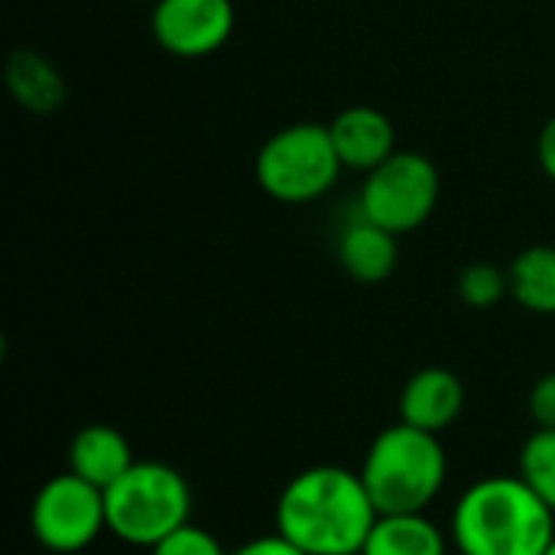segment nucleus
I'll use <instances>...</instances> for the list:
<instances>
[{"label":"nucleus","mask_w":555,"mask_h":555,"mask_svg":"<svg viewBox=\"0 0 555 555\" xmlns=\"http://www.w3.org/2000/svg\"><path fill=\"white\" fill-rule=\"evenodd\" d=\"M377 517L361 472L338 465L299 472L276 501V533L306 555H361Z\"/></svg>","instance_id":"f257e3e1"},{"label":"nucleus","mask_w":555,"mask_h":555,"mask_svg":"<svg viewBox=\"0 0 555 555\" xmlns=\"http://www.w3.org/2000/svg\"><path fill=\"white\" fill-rule=\"evenodd\" d=\"M449 533L462 555H543L555 543V511L520 475L481 478L459 498Z\"/></svg>","instance_id":"f03ea898"},{"label":"nucleus","mask_w":555,"mask_h":555,"mask_svg":"<svg viewBox=\"0 0 555 555\" xmlns=\"http://www.w3.org/2000/svg\"><path fill=\"white\" fill-rule=\"evenodd\" d=\"M449 478V455L439 436L397 423L374 436L361 481L377 514H426Z\"/></svg>","instance_id":"7ed1b4c3"},{"label":"nucleus","mask_w":555,"mask_h":555,"mask_svg":"<svg viewBox=\"0 0 555 555\" xmlns=\"http://www.w3.org/2000/svg\"><path fill=\"white\" fill-rule=\"evenodd\" d=\"M107 533L127 546L153 550L179 527L192 524V488L182 472L163 462H133L104 491Z\"/></svg>","instance_id":"20e7f679"},{"label":"nucleus","mask_w":555,"mask_h":555,"mask_svg":"<svg viewBox=\"0 0 555 555\" xmlns=\"http://www.w3.org/2000/svg\"><path fill=\"white\" fill-rule=\"evenodd\" d=\"M341 159L332 143L328 124L299 120L280 127L257 153L254 176L257 185L283 205H306L335 189L341 176Z\"/></svg>","instance_id":"39448f33"},{"label":"nucleus","mask_w":555,"mask_h":555,"mask_svg":"<svg viewBox=\"0 0 555 555\" xmlns=\"http://www.w3.org/2000/svg\"><path fill=\"white\" fill-rule=\"evenodd\" d=\"M442 195V176L426 153L397 150L377 169L364 176L358 211L390 234H410L423 228Z\"/></svg>","instance_id":"423d86ee"},{"label":"nucleus","mask_w":555,"mask_h":555,"mask_svg":"<svg viewBox=\"0 0 555 555\" xmlns=\"http://www.w3.org/2000/svg\"><path fill=\"white\" fill-rule=\"evenodd\" d=\"M29 527L42 550L59 555L81 553L107 533L104 491L72 472H62L36 491Z\"/></svg>","instance_id":"0eeeda50"},{"label":"nucleus","mask_w":555,"mask_h":555,"mask_svg":"<svg viewBox=\"0 0 555 555\" xmlns=\"http://www.w3.org/2000/svg\"><path fill=\"white\" fill-rule=\"evenodd\" d=\"M231 0H156L150 29L163 52L176 59H208L234 36Z\"/></svg>","instance_id":"6e6552de"},{"label":"nucleus","mask_w":555,"mask_h":555,"mask_svg":"<svg viewBox=\"0 0 555 555\" xmlns=\"http://www.w3.org/2000/svg\"><path fill=\"white\" fill-rule=\"evenodd\" d=\"M328 133L338 150L341 166L364 172V176L397 153L393 120L380 107H371V104H351L338 111L335 120L328 124Z\"/></svg>","instance_id":"1a4fd4ad"},{"label":"nucleus","mask_w":555,"mask_h":555,"mask_svg":"<svg viewBox=\"0 0 555 555\" xmlns=\"http://www.w3.org/2000/svg\"><path fill=\"white\" fill-rule=\"evenodd\" d=\"M465 410V384L449 367L416 371L400 393V423L442 436Z\"/></svg>","instance_id":"9d476101"},{"label":"nucleus","mask_w":555,"mask_h":555,"mask_svg":"<svg viewBox=\"0 0 555 555\" xmlns=\"http://www.w3.org/2000/svg\"><path fill=\"white\" fill-rule=\"evenodd\" d=\"M397 260H400L397 234L374 224L361 211H358L354 221H348L341 228V234H338V263L354 283L374 286V283L390 280L393 270H397Z\"/></svg>","instance_id":"9b49d317"},{"label":"nucleus","mask_w":555,"mask_h":555,"mask_svg":"<svg viewBox=\"0 0 555 555\" xmlns=\"http://www.w3.org/2000/svg\"><path fill=\"white\" fill-rule=\"evenodd\" d=\"M133 462L137 459L127 436L104 423L78 429L75 439L68 442V472L101 491H107L120 475H127Z\"/></svg>","instance_id":"f8f14e48"},{"label":"nucleus","mask_w":555,"mask_h":555,"mask_svg":"<svg viewBox=\"0 0 555 555\" xmlns=\"http://www.w3.org/2000/svg\"><path fill=\"white\" fill-rule=\"evenodd\" d=\"M3 81L29 114H55L68 98L62 72L36 49H13L3 62Z\"/></svg>","instance_id":"ddd939ff"},{"label":"nucleus","mask_w":555,"mask_h":555,"mask_svg":"<svg viewBox=\"0 0 555 555\" xmlns=\"http://www.w3.org/2000/svg\"><path fill=\"white\" fill-rule=\"evenodd\" d=\"M361 555H449V540L426 514H380Z\"/></svg>","instance_id":"4468645a"},{"label":"nucleus","mask_w":555,"mask_h":555,"mask_svg":"<svg viewBox=\"0 0 555 555\" xmlns=\"http://www.w3.org/2000/svg\"><path fill=\"white\" fill-rule=\"evenodd\" d=\"M511 296L533 315H555V247L537 244L514 257Z\"/></svg>","instance_id":"2eb2a0df"},{"label":"nucleus","mask_w":555,"mask_h":555,"mask_svg":"<svg viewBox=\"0 0 555 555\" xmlns=\"http://www.w3.org/2000/svg\"><path fill=\"white\" fill-rule=\"evenodd\" d=\"M520 478L555 511V429H537L520 449Z\"/></svg>","instance_id":"dca6fc26"},{"label":"nucleus","mask_w":555,"mask_h":555,"mask_svg":"<svg viewBox=\"0 0 555 555\" xmlns=\"http://www.w3.org/2000/svg\"><path fill=\"white\" fill-rule=\"evenodd\" d=\"M504 296H511L507 270L494 263H472L459 273V299L472 309H491Z\"/></svg>","instance_id":"f3484780"},{"label":"nucleus","mask_w":555,"mask_h":555,"mask_svg":"<svg viewBox=\"0 0 555 555\" xmlns=\"http://www.w3.org/2000/svg\"><path fill=\"white\" fill-rule=\"evenodd\" d=\"M150 555H231L218 543V537L205 527L185 524L176 533H169L163 543H156Z\"/></svg>","instance_id":"a211bd4d"},{"label":"nucleus","mask_w":555,"mask_h":555,"mask_svg":"<svg viewBox=\"0 0 555 555\" xmlns=\"http://www.w3.org/2000/svg\"><path fill=\"white\" fill-rule=\"evenodd\" d=\"M530 416L537 429H555V371L543 374L530 390Z\"/></svg>","instance_id":"6ab92c4d"},{"label":"nucleus","mask_w":555,"mask_h":555,"mask_svg":"<svg viewBox=\"0 0 555 555\" xmlns=\"http://www.w3.org/2000/svg\"><path fill=\"white\" fill-rule=\"evenodd\" d=\"M231 555H306L299 546H293L286 537L280 533H267V537H257L250 543H244L241 550H234Z\"/></svg>","instance_id":"aec40b11"},{"label":"nucleus","mask_w":555,"mask_h":555,"mask_svg":"<svg viewBox=\"0 0 555 555\" xmlns=\"http://www.w3.org/2000/svg\"><path fill=\"white\" fill-rule=\"evenodd\" d=\"M537 156H540V166L543 172L555 182V117L546 120V127L540 130V140H537Z\"/></svg>","instance_id":"412c9836"},{"label":"nucleus","mask_w":555,"mask_h":555,"mask_svg":"<svg viewBox=\"0 0 555 555\" xmlns=\"http://www.w3.org/2000/svg\"><path fill=\"white\" fill-rule=\"evenodd\" d=\"M543 555H555V543H553V546H550V550H546V553H543Z\"/></svg>","instance_id":"4be33fe9"},{"label":"nucleus","mask_w":555,"mask_h":555,"mask_svg":"<svg viewBox=\"0 0 555 555\" xmlns=\"http://www.w3.org/2000/svg\"><path fill=\"white\" fill-rule=\"evenodd\" d=\"M153 3H156V0H153Z\"/></svg>","instance_id":"5701e85b"}]
</instances>
